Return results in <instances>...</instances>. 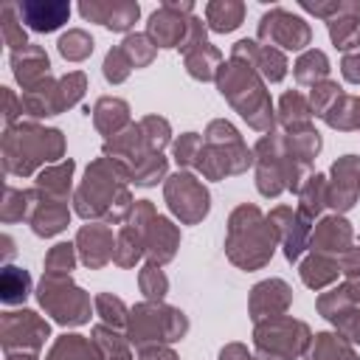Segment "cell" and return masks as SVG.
I'll list each match as a JSON object with an SVG mask.
<instances>
[{"instance_id": "6da1fadb", "label": "cell", "mask_w": 360, "mask_h": 360, "mask_svg": "<svg viewBox=\"0 0 360 360\" xmlns=\"http://www.w3.org/2000/svg\"><path fill=\"white\" fill-rule=\"evenodd\" d=\"M273 242H276V228L264 222L259 208L242 205L231 217V231H228V256L250 270L264 264L273 256Z\"/></svg>"}, {"instance_id": "7a4b0ae2", "label": "cell", "mask_w": 360, "mask_h": 360, "mask_svg": "<svg viewBox=\"0 0 360 360\" xmlns=\"http://www.w3.org/2000/svg\"><path fill=\"white\" fill-rule=\"evenodd\" d=\"M219 90L222 96L231 98V104L256 127V129H267L273 115H270V101L264 96L262 82L256 79V70L242 62V59H231V65L219 68Z\"/></svg>"}, {"instance_id": "3957f363", "label": "cell", "mask_w": 360, "mask_h": 360, "mask_svg": "<svg viewBox=\"0 0 360 360\" xmlns=\"http://www.w3.org/2000/svg\"><path fill=\"white\" fill-rule=\"evenodd\" d=\"M205 146H200L197 155V169L208 177H222L231 172H242L250 166V152L245 149L239 132L225 124V121H214L205 132Z\"/></svg>"}, {"instance_id": "277c9868", "label": "cell", "mask_w": 360, "mask_h": 360, "mask_svg": "<svg viewBox=\"0 0 360 360\" xmlns=\"http://www.w3.org/2000/svg\"><path fill=\"white\" fill-rule=\"evenodd\" d=\"M115 174H127L118 163H110L107 160H96L90 169H87V177H84V186L79 188L76 194V208L82 217H98L110 208V202H129V194L124 186L115 183ZM112 211V208H110Z\"/></svg>"}, {"instance_id": "5b68a950", "label": "cell", "mask_w": 360, "mask_h": 360, "mask_svg": "<svg viewBox=\"0 0 360 360\" xmlns=\"http://www.w3.org/2000/svg\"><path fill=\"white\" fill-rule=\"evenodd\" d=\"M186 318L177 309L169 307H158V304H141L132 309L129 318V340L141 349H146V343H158V340H177L186 332Z\"/></svg>"}, {"instance_id": "8992f818", "label": "cell", "mask_w": 360, "mask_h": 360, "mask_svg": "<svg viewBox=\"0 0 360 360\" xmlns=\"http://www.w3.org/2000/svg\"><path fill=\"white\" fill-rule=\"evenodd\" d=\"M309 340V329L292 318H273L256 326V349L262 360H292Z\"/></svg>"}, {"instance_id": "52a82bcc", "label": "cell", "mask_w": 360, "mask_h": 360, "mask_svg": "<svg viewBox=\"0 0 360 360\" xmlns=\"http://www.w3.org/2000/svg\"><path fill=\"white\" fill-rule=\"evenodd\" d=\"M39 301L53 312L56 321L62 323H84L90 315V301L82 295V290L70 287L68 281H59L56 276L42 278L39 287Z\"/></svg>"}, {"instance_id": "ba28073f", "label": "cell", "mask_w": 360, "mask_h": 360, "mask_svg": "<svg viewBox=\"0 0 360 360\" xmlns=\"http://www.w3.org/2000/svg\"><path fill=\"white\" fill-rule=\"evenodd\" d=\"M166 200L172 211L186 222H197L208 211V191L191 174H174L166 183Z\"/></svg>"}, {"instance_id": "9c48e42d", "label": "cell", "mask_w": 360, "mask_h": 360, "mask_svg": "<svg viewBox=\"0 0 360 360\" xmlns=\"http://www.w3.org/2000/svg\"><path fill=\"white\" fill-rule=\"evenodd\" d=\"M259 39H267L270 45H281V48L298 51V48H304L309 42V25L301 17L287 14L284 8H273L259 22Z\"/></svg>"}, {"instance_id": "30bf717a", "label": "cell", "mask_w": 360, "mask_h": 360, "mask_svg": "<svg viewBox=\"0 0 360 360\" xmlns=\"http://www.w3.org/2000/svg\"><path fill=\"white\" fill-rule=\"evenodd\" d=\"M332 188H326V202L338 211H346L354 205L360 194V160L354 155H346L332 169Z\"/></svg>"}, {"instance_id": "8fae6325", "label": "cell", "mask_w": 360, "mask_h": 360, "mask_svg": "<svg viewBox=\"0 0 360 360\" xmlns=\"http://www.w3.org/2000/svg\"><path fill=\"white\" fill-rule=\"evenodd\" d=\"M180 8L186 11V8H191V6H188V3H183V6H172V3H166L160 11L152 14V20H149V34H152L155 45H163V48H180V45L186 42L188 28H191V20L186 22V20L180 17Z\"/></svg>"}, {"instance_id": "7c38bea8", "label": "cell", "mask_w": 360, "mask_h": 360, "mask_svg": "<svg viewBox=\"0 0 360 360\" xmlns=\"http://www.w3.org/2000/svg\"><path fill=\"white\" fill-rule=\"evenodd\" d=\"M233 59L248 62L253 70H259V73H262L264 79H270V82H278V79H284V73H287L284 56H281L276 48H270V45H259V42L242 39V42L233 45Z\"/></svg>"}, {"instance_id": "4fadbf2b", "label": "cell", "mask_w": 360, "mask_h": 360, "mask_svg": "<svg viewBox=\"0 0 360 360\" xmlns=\"http://www.w3.org/2000/svg\"><path fill=\"white\" fill-rule=\"evenodd\" d=\"M270 225L276 228V233L284 239V256L290 262H295L304 250V242H307V233H309V225L304 222V214L301 211H292V208H276L270 214Z\"/></svg>"}, {"instance_id": "5bb4252c", "label": "cell", "mask_w": 360, "mask_h": 360, "mask_svg": "<svg viewBox=\"0 0 360 360\" xmlns=\"http://www.w3.org/2000/svg\"><path fill=\"white\" fill-rule=\"evenodd\" d=\"M290 304V287L284 281H262L256 290H253V298H250V309H253V321L262 323V318L267 315H278L284 307Z\"/></svg>"}, {"instance_id": "9a60e30c", "label": "cell", "mask_w": 360, "mask_h": 360, "mask_svg": "<svg viewBox=\"0 0 360 360\" xmlns=\"http://www.w3.org/2000/svg\"><path fill=\"white\" fill-rule=\"evenodd\" d=\"M82 14L104 22L112 31H127L138 20V3H82Z\"/></svg>"}, {"instance_id": "2e32d148", "label": "cell", "mask_w": 360, "mask_h": 360, "mask_svg": "<svg viewBox=\"0 0 360 360\" xmlns=\"http://www.w3.org/2000/svg\"><path fill=\"white\" fill-rule=\"evenodd\" d=\"M79 245H82V259L90 267H101L104 262L112 259V236L101 225H87L79 231Z\"/></svg>"}, {"instance_id": "e0dca14e", "label": "cell", "mask_w": 360, "mask_h": 360, "mask_svg": "<svg viewBox=\"0 0 360 360\" xmlns=\"http://www.w3.org/2000/svg\"><path fill=\"white\" fill-rule=\"evenodd\" d=\"M349 242H352V228L340 217L323 219L318 225V231L312 233V250L315 253H338V250H346Z\"/></svg>"}, {"instance_id": "ac0fdd59", "label": "cell", "mask_w": 360, "mask_h": 360, "mask_svg": "<svg viewBox=\"0 0 360 360\" xmlns=\"http://www.w3.org/2000/svg\"><path fill=\"white\" fill-rule=\"evenodd\" d=\"M20 14L34 31H53L68 20L70 6L68 3H22Z\"/></svg>"}, {"instance_id": "d6986e66", "label": "cell", "mask_w": 360, "mask_h": 360, "mask_svg": "<svg viewBox=\"0 0 360 360\" xmlns=\"http://www.w3.org/2000/svg\"><path fill=\"white\" fill-rule=\"evenodd\" d=\"M360 3H343V8L338 11V17H329V34H332V42L338 48H352L360 42Z\"/></svg>"}, {"instance_id": "ffe728a7", "label": "cell", "mask_w": 360, "mask_h": 360, "mask_svg": "<svg viewBox=\"0 0 360 360\" xmlns=\"http://www.w3.org/2000/svg\"><path fill=\"white\" fill-rule=\"evenodd\" d=\"M174 245H177V231L172 228L169 219L163 217H155L152 228H149V236H146V250L152 256V262H166L174 256Z\"/></svg>"}, {"instance_id": "44dd1931", "label": "cell", "mask_w": 360, "mask_h": 360, "mask_svg": "<svg viewBox=\"0 0 360 360\" xmlns=\"http://www.w3.org/2000/svg\"><path fill=\"white\" fill-rule=\"evenodd\" d=\"M186 65H188V73L194 79H211L214 70L219 68V51L211 48L208 42H202V45L186 51Z\"/></svg>"}, {"instance_id": "7402d4cb", "label": "cell", "mask_w": 360, "mask_h": 360, "mask_svg": "<svg viewBox=\"0 0 360 360\" xmlns=\"http://www.w3.org/2000/svg\"><path fill=\"white\" fill-rule=\"evenodd\" d=\"M326 73H329V62H326V56L321 51H307L295 62V79L301 84H312L315 87V84H321L326 79Z\"/></svg>"}, {"instance_id": "603a6c76", "label": "cell", "mask_w": 360, "mask_h": 360, "mask_svg": "<svg viewBox=\"0 0 360 360\" xmlns=\"http://www.w3.org/2000/svg\"><path fill=\"white\" fill-rule=\"evenodd\" d=\"M307 360H357V357L352 354L349 343L340 340V335H318Z\"/></svg>"}, {"instance_id": "cb8c5ba5", "label": "cell", "mask_w": 360, "mask_h": 360, "mask_svg": "<svg viewBox=\"0 0 360 360\" xmlns=\"http://www.w3.org/2000/svg\"><path fill=\"white\" fill-rule=\"evenodd\" d=\"M301 276L309 287H323L338 276V264L332 259H326L323 253H312L304 264H301Z\"/></svg>"}, {"instance_id": "d4e9b609", "label": "cell", "mask_w": 360, "mask_h": 360, "mask_svg": "<svg viewBox=\"0 0 360 360\" xmlns=\"http://www.w3.org/2000/svg\"><path fill=\"white\" fill-rule=\"evenodd\" d=\"M281 121L284 127H290L292 132H304L309 129V107L298 93H287L281 98Z\"/></svg>"}, {"instance_id": "484cf974", "label": "cell", "mask_w": 360, "mask_h": 360, "mask_svg": "<svg viewBox=\"0 0 360 360\" xmlns=\"http://www.w3.org/2000/svg\"><path fill=\"white\" fill-rule=\"evenodd\" d=\"M127 104L118 101V98H101L98 107H96V124L101 132H115L121 124H127Z\"/></svg>"}, {"instance_id": "4316f807", "label": "cell", "mask_w": 360, "mask_h": 360, "mask_svg": "<svg viewBox=\"0 0 360 360\" xmlns=\"http://www.w3.org/2000/svg\"><path fill=\"white\" fill-rule=\"evenodd\" d=\"M242 3H211L205 8L208 22L214 31H233L242 22Z\"/></svg>"}, {"instance_id": "83f0119b", "label": "cell", "mask_w": 360, "mask_h": 360, "mask_svg": "<svg viewBox=\"0 0 360 360\" xmlns=\"http://www.w3.org/2000/svg\"><path fill=\"white\" fill-rule=\"evenodd\" d=\"M51 360H98V354H96L93 343L82 340L79 335H65V338L56 343Z\"/></svg>"}, {"instance_id": "f1b7e54d", "label": "cell", "mask_w": 360, "mask_h": 360, "mask_svg": "<svg viewBox=\"0 0 360 360\" xmlns=\"http://www.w3.org/2000/svg\"><path fill=\"white\" fill-rule=\"evenodd\" d=\"M326 202V183L321 174H312L307 180V186L301 188V214L304 217H312L321 211V205Z\"/></svg>"}, {"instance_id": "f546056e", "label": "cell", "mask_w": 360, "mask_h": 360, "mask_svg": "<svg viewBox=\"0 0 360 360\" xmlns=\"http://www.w3.org/2000/svg\"><path fill=\"white\" fill-rule=\"evenodd\" d=\"M28 292V273L17 267H6L3 273V301H20Z\"/></svg>"}, {"instance_id": "4dcf8cb0", "label": "cell", "mask_w": 360, "mask_h": 360, "mask_svg": "<svg viewBox=\"0 0 360 360\" xmlns=\"http://www.w3.org/2000/svg\"><path fill=\"white\" fill-rule=\"evenodd\" d=\"M59 51L62 56L68 59H84L90 51H93V39L84 34V31H70L59 39Z\"/></svg>"}, {"instance_id": "1f68e13d", "label": "cell", "mask_w": 360, "mask_h": 360, "mask_svg": "<svg viewBox=\"0 0 360 360\" xmlns=\"http://www.w3.org/2000/svg\"><path fill=\"white\" fill-rule=\"evenodd\" d=\"M124 53H127V59L138 68V65H146L149 59H152V53H155V45H149V39L143 37V34H132V37H127L124 39Z\"/></svg>"}, {"instance_id": "d6a6232c", "label": "cell", "mask_w": 360, "mask_h": 360, "mask_svg": "<svg viewBox=\"0 0 360 360\" xmlns=\"http://www.w3.org/2000/svg\"><path fill=\"white\" fill-rule=\"evenodd\" d=\"M82 90H84V76L82 73H70L68 79H62L59 82V90H56V110L70 107L73 101H79Z\"/></svg>"}, {"instance_id": "836d02e7", "label": "cell", "mask_w": 360, "mask_h": 360, "mask_svg": "<svg viewBox=\"0 0 360 360\" xmlns=\"http://www.w3.org/2000/svg\"><path fill=\"white\" fill-rule=\"evenodd\" d=\"M129 68H132V62L127 59L124 48L110 51V53H107V59H104V76H107L110 82H121V79H127Z\"/></svg>"}, {"instance_id": "e575fe53", "label": "cell", "mask_w": 360, "mask_h": 360, "mask_svg": "<svg viewBox=\"0 0 360 360\" xmlns=\"http://www.w3.org/2000/svg\"><path fill=\"white\" fill-rule=\"evenodd\" d=\"M141 290L149 295V298H160L166 292V276L155 267V264H146L143 273H141Z\"/></svg>"}, {"instance_id": "d590c367", "label": "cell", "mask_w": 360, "mask_h": 360, "mask_svg": "<svg viewBox=\"0 0 360 360\" xmlns=\"http://www.w3.org/2000/svg\"><path fill=\"white\" fill-rule=\"evenodd\" d=\"M70 172H73V163L70 160H65L62 166H56L53 172H48V174H42L39 177V186H48V188H56L59 194L70 186Z\"/></svg>"}, {"instance_id": "8d00e7d4", "label": "cell", "mask_w": 360, "mask_h": 360, "mask_svg": "<svg viewBox=\"0 0 360 360\" xmlns=\"http://www.w3.org/2000/svg\"><path fill=\"white\" fill-rule=\"evenodd\" d=\"M197 155H200V135L186 132L174 146V158H177V163H194Z\"/></svg>"}, {"instance_id": "74e56055", "label": "cell", "mask_w": 360, "mask_h": 360, "mask_svg": "<svg viewBox=\"0 0 360 360\" xmlns=\"http://www.w3.org/2000/svg\"><path fill=\"white\" fill-rule=\"evenodd\" d=\"M73 264V253H70V245H56L48 256V276H59V273H68Z\"/></svg>"}, {"instance_id": "f35d334b", "label": "cell", "mask_w": 360, "mask_h": 360, "mask_svg": "<svg viewBox=\"0 0 360 360\" xmlns=\"http://www.w3.org/2000/svg\"><path fill=\"white\" fill-rule=\"evenodd\" d=\"M332 321H335V323L343 329V335H346L349 340H360V309H357V307L338 312Z\"/></svg>"}, {"instance_id": "ab89813d", "label": "cell", "mask_w": 360, "mask_h": 360, "mask_svg": "<svg viewBox=\"0 0 360 360\" xmlns=\"http://www.w3.org/2000/svg\"><path fill=\"white\" fill-rule=\"evenodd\" d=\"M96 304H98V312H101V318H104V321H110V323H115V326H121V323H124V304H121L118 298L98 295V298H96Z\"/></svg>"}, {"instance_id": "60d3db41", "label": "cell", "mask_w": 360, "mask_h": 360, "mask_svg": "<svg viewBox=\"0 0 360 360\" xmlns=\"http://www.w3.org/2000/svg\"><path fill=\"white\" fill-rule=\"evenodd\" d=\"M343 76L349 82H360V53H349L343 59Z\"/></svg>"}, {"instance_id": "b9f144b4", "label": "cell", "mask_w": 360, "mask_h": 360, "mask_svg": "<svg viewBox=\"0 0 360 360\" xmlns=\"http://www.w3.org/2000/svg\"><path fill=\"white\" fill-rule=\"evenodd\" d=\"M343 270L352 276V278H360V250H352L343 262Z\"/></svg>"}, {"instance_id": "7bdbcfd3", "label": "cell", "mask_w": 360, "mask_h": 360, "mask_svg": "<svg viewBox=\"0 0 360 360\" xmlns=\"http://www.w3.org/2000/svg\"><path fill=\"white\" fill-rule=\"evenodd\" d=\"M219 360H253L239 343H233V346H228V349H222V354H219Z\"/></svg>"}, {"instance_id": "ee69618b", "label": "cell", "mask_w": 360, "mask_h": 360, "mask_svg": "<svg viewBox=\"0 0 360 360\" xmlns=\"http://www.w3.org/2000/svg\"><path fill=\"white\" fill-rule=\"evenodd\" d=\"M141 360H177L169 349H158V346H152V349H143V357Z\"/></svg>"}]
</instances>
